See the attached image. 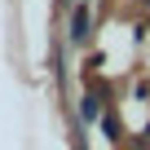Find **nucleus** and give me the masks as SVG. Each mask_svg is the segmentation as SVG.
Wrapping results in <instances>:
<instances>
[{"label":"nucleus","instance_id":"2","mask_svg":"<svg viewBox=\"0 0 150 150\" xmlns=\"http://www.w3.org/2000/svg\"><path fill=\"white\" fill-rule=\"evenodd\" d=\"M80 115H84V119H97V102L84 97V102H80Z\"/></svg>","mask_w":150,"mask_h":150},{"label":"nucleus","instance_id":"1","mask_svg":"<svg viewBox=\"0 0 150 150\" xmlns=\"http://www.w3.org/2000/svg\"><path fill=\"white\" fill-rule=\"evenodd\" d=\"M84 35H88V9L80 5V9H75V18H71V40H75V44H80Z\"/></svg>","mask_w":150,"mask_h":150}]
</instances>
